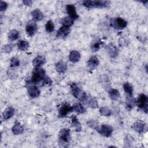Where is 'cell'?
Returning a JSON list of instances; mask_svg holds the SVG:
<instances>
[{
	"label": "cell",
	"instance_id": "cell-1",
	"mask_svg": "<svg viewBox=\"0 0 148 148\" xmlns=\"http://www.w3.org/2000/svg\"><path fill=\"white\" fill-rule=\"evenodd\" d=\"M45 73V71L43 69L40 67H35L32 72L31 80H28L27 83L33 84L35 85L38 83L39 85L42 81L46 77Z\"/></svg>",
	"mask_w": 148,
	"mask_h": 148
},
{
	"label": "cell",
	"instance_id": "cell-2",
	"mask_svg": "<svg viewBox=\"0 0 148 148\" xmlns=\"http://www.w3.org/2000/svg\"><path fill=\"white\" fill-rule=\"evenodd\" d=\"M109 3L108 1L87 0L83 1L82 5L87 8H103L108 7Z\"/></svg>",
	"mask_w": 148,
	"mask_h": 148
},
{
	"label": "cell",
	"instance_id": "cell-3",
	"mask_svg": "<svg viewBox=\"0 0 148 148\" xmlns=\"http://www.w3.org/2000/svg\"><path fill=\"white\" fill-rule=\"evenodd\" d=\"M71 91L72 95L76 98L81 101H84L87 97L86 94L75 83H72L71 84Z\"/></svg>",
	"mask_w": 148,
	"mask_h": 148
},
{
	"label": "cell",
	"instance_id": "cell-4",
	"mask_svg": "<svg viewBox=\"0 0 148 148\" xmlns=\"http://www.w3.org/2000/svg\"><path fill=\"white\" fill-rule=\"evenodd\" d=\"M147 102L148 99L147 97L144 94H140L136 101V103L137 104L139 108L142 109L145 113H147Z\"/></svg>",
	"mask_w": 148,
	"mask_h": 148
},
{
	"label": "cell",
	"instance_id": "cell-5",
	"mask_svg": "<svg viewBox=\"0 0 148 148\" xmlns=\"http://www.w3.org/2000/svg\"><path fill=\"white\" fill-rule=\"evenodd\" d=\"M95 130L101 135L105 137H110L113 132V128L107 124H102L101 126L98 125Z\"/></svg>",
	"mask_w": 148,
	"mask_h": 148
},
{
	"label": "cell",
	"instance_id": "cell-6",
	"mask_svg": "<svg viewBox=\"0 0 148 148\" xmlns=\"http://www.w3.org/2000/svg\"><path fill=\"white\" fill-rule=\"evenodd\" d=\"M73 106L68 103H62L58 109V117L63 118L66 117L70 112H73Z\"/></svg>",
	"mask_w": 148,
	"mask_h": 148
},
{
	"label": "cell",
	"instance_id": "cell-7",
	"mask_svg": "<svg viewBox=\"0 0 148 148\" xmlns=\"http://www.w3.org/2000/svg\"><path fill=\"white\" fill-rule=\"evenodd\" d=\"M110 25L112 27L116 29H122L126 27L127 25V22L124 19L121 17H117L113 18L111 20Z\"/></svg>",
	"mask_w": 148,
	"mask_h": 148
},
{
	"label": "cell",
	"instance_id": "cell-8",
	"mask_svg": "<svg viewBox=\"0 0 148 148\" xmlns=\"http://www.w3.org/2000/svg\"><path fill=\"white\" fill-rule=\"evenodd\" d=\"M37 30L38 26L35 21H34V20H30L27 23L25 26V31L28 36H34L37 32Z\"/></svg>",
	"mask_w": 148,
	"mask_h": 148
},
{
	"label": "cell",
	"instance_id": "cell-9",
	"mask_svg": "<svg viewBox=\"0 0 148 148\" xmlns=\"http://www.w3.org/2000/svg\"><path fill=\"white\" fill-rule=\"evenodd\" d=\"M59 139L64 143H69L71 140V131L68 128H63L59 132Z\"/></svg>",
	"mask_w": 148,
	"mask_h": 148
},
{
	"label": "cell",
	"instance_id": "cell-10",
	"mask_svg": "<svg viewBox=\"0 0 148 148\" xmlns=\"http://www.w3.org/2000/svg\"><path fill=\"white\" fill-rule=\"evenodd\" d=\"M26 84H28V95L32 98H35L39 97L40 94V90L38 88V87L33 84H30V83H26Z\"/></svg>",
	"mask_w": 148,
	"mask_h": 148
},
{
	"label": "cell",
	"instance_id": "cell-11",
	"mask_svg": "<svg viewBox=\"0 0 148 148\" xmlns=\"http://www.w3.org/2000/svg\"><path fill=\"white\" fill-rule=\"evenodd\" d=\"M134 128L137 132L141 134L147 131V125L145 122L138 120L134 124Z\"/></svg>",
	"mask_w": 148,
	"mask_h": 148
},
{
	"label": "cell",
	"instance_id": "cell-12",
	"mask_svg": "<svg viewBox=\"0 0 148 148\" xmlns=\"http://www.w3.org/2000/svg\"><path fill=\"white\" fill-rule=\"evenodd\" d=\"M66 12L69 15V17L72 18L73 20L77 19L79 17V16L77 15L76 10V8L73 5H67L66 6Z\"/></svg>",
	"mask_w": 148,
	"mask_h": 148
},
{
	"label": "cell",
	"instance_id": "cell-13",
	"mask_svg": "<svg viewBox=\"0 0 148 148\" xmlns=\"http://www.w3.org/2000/svg\"><path fill=\"white\" fill-rule=\"evenodd\" d=\"M107 51L112 58H116L119 54V50L113 43H109L106 47Z\"/></svg>",
	"mask_w": 148,
	"mask_h": 148
},
{
	"label": "cell",
	"instance_id": "cell-14",
	"mask_svg": "<svg viewBox=\"0 0 148 148\" xmlns=\"http://www.w3.org/2000/svg\"><path fill=\"white\" fill-rule=\"evenodd\" d=\"M69 32H70L69 27H67L62 25L57 31L56 36L57 38H64L66 37L68 35Z\"/></svg>",
	"mask_w": 148,
	"mask_h": 148
},
{
	"label": "cell",
	"instance_id": "cell-15",
	"mask_svg": "<svg viewBox=\"0 0 148 148\" xmlns=\"http://www.w3.org/2000/svg\"><path fill=\"white\" fill-rule=\"evenodd\" d=\"M84 102H85L87 105H88L89 107L92 108H97L98 106L97 100L95 97H93L87 96Z\"/></svg>",
	"mask_w": 148,
	"mask_h": 148
},
{
	"label": "cell",
	"instance_id": "cell-16",
	"mask_svg": "<svg viewBox=\"0 0 148 148\" xmlns=\"http://www.w3.org/2000/svg\"><path fill=\"white\" fill-rule=\"evenodd\" d=\"M99 60L97 57L95 56H92L87 61V65L88 68L91 70L94 69L99 64Z\"/></svg>",
	"mask_w": 148,
	"mask_h": 148
},
{
	"label": "cell",
	"instance_id": "cell-17",
	"mask_svg": "<svg viewBox=\"0 0 148 148\" xmlns=\"http://www.w3.org/2000/svg\"><path fill=\"white\" fill-rule=\"evenodd\" d=\"M69 58L72 62H77L80 58V54L76 50H72L69 54Z\"/></svg>",
	"mask_w": 148,
	"mask_h": 148
},
{
	"label": "cell",
	"instance_id": "cell-18",
	"mask_svg": "<svg viewBox=\"0 0 148 148\" xmlns=\"http://www.w3.org/2000/svg\"><path fill=\"white\" fill-rule=\"evenodd\" d=\"M136 104V100L133 97L132 95H128L127 96L125 105L126 107L128 110H131Z\"/></svg>",
	"mask_w": 148,
	"mask_h": 148
},
{
	"label": "cell",
	"instance_id": "cell-19",
	"mask_svg": "<svg viewBox=\"0 0 148 148\" xmlns=\"http://www.w3.org/2000/svg\"><path fill=\"white\" fill-rule=\"evenodd\" d=\"M71 121H72V125L73 127L75 128V131L76 132H80L82 130V125L79 122V120L75 116H72L71 117Z\"/></svg>",
	"mask_w": 148,
	"mask_h": 148
},
{
	"label": "cell",
	"instance_id": "cell-20",
	"mask_svg": "<svg viewBox=\"0 0 148 148\" xmlns=\"http://www.w3.org/2000/svg\"><path fill=\"white\" fill-rule=\"evenodd\" d=\"M24 131V128L19 122L16 121L12 127V132L14 135H20Z\"/></svg>",
	"mask_w": 148,
	"mask_h": 148
},
{
	"label": "cell",
	"instance_id": "cell-21",
	"mask_svg": "<svg viewBox=\"0 0 148 148\" xmlns=\"http://www.w3.org/2000/svg\"><path fill=\"white\" fill-rule=\"evenodd\" d=\"M46 62V60L42 56H38L32 60V64L35 67H40Z\"/></svg>",
	"mask_w": 148,
	"mask_h": 148
},
{
	"label": "cell",
	"instance_id": "cell-22",
	"mask_svg": "<svg viewBox=\"0 0 148 148\" xmlns=\"http://www.w3.org/2000/svg\"><path fill=\"white\" fill-rule=\"evenodd\" d=\"M14 113V109L12 107H9L5 109L3 113V120H8L11 118Z\"/></svg>",
	"mask_w": 148,
	"mask_h": 148
},
{
	"label": "cell",
	"instance_id": "cell-23",
	"mask_svg": "<svg viewBox=\"0 0 148 148\" xmlns=\"http://www.w3.org/2000/svg\"><path fill=\"white\" fill-rule=\"evenodd\" d=\"M32 18L36 21H40L43 19V14L39 9H35L31 12Z\"/></svg>",
	"mask_w": 148,
	"mask_h": 148
},
{
	"label": "cell",
	"instance_id": "cell-24",
	"mask_svg": "<svg viewBox=\"0 0 148 148\" xmlns=\"http://www.w3.org/2000/svg\"><path fill=\"white\" fill-rule=\"evenodd\" d=\"M61 24H62L64 26L70 27L73 24V20L69 16L65 17L64 18H62L60 20Z\"/></svg>",
	"mask_w": 148,
	"mask_h": 148
},
{
	"label": "cell",
	"instance_id": "cell-25",
	"mask_svg": "<svg viewBox=\"0 0 148 148\" xmlns=\"http://www.w3.org/2000/svg\"><path fill=\"white\" fill-rule=\"evenodd\" d=\"M56 71L60 73H64L67 69V65L65 63L60 61L56 64Z\"/></svg>",
	"mask_w": 148,
	"mask_h": 148
},
{
	"label": "cell",
	"instance_id": "cell-26",
	"mask_svg": "<svg viewBox=\"0 0 148 148\" xmlns=\"http://www.w3.org/2000/svg\"><path fill=\"white\" fill-rule=\"evenodd\" d=\"M8 37L9 39L12 41L17 40L20 37V33L16 29H12L9 32Z\"/></svg>",
	"mask_w": 148,
	"mask_h": 148
},
{
	"label": "cell",
	"instance_id": "cell-27",
	"mask_svg": "<svg viewBox=\"0 0 148 148\" xmlns=\"http://www.w3.org/2000/svg\"><path fill=\"white\" fill-rule=\"evenodd\" d=\"M73 110L78 114H82L86 112V109L81 103H77L73 106Z\"/></svg>",
	"mask_w": 148,
	"mask_h": 148
},
{
	"label": "cell",
	"instance_id": "cell-28",
	"mask_svg": "<svg viewBox=\"0 0 148 148\" xmlns=\"http://www.w3.org/2000/svg\"><path fill=\"white\" fill-rule=\"evenodd\" d=\"M17 47L19 50H22V51H24L26 50L28 47H29V43L26 40H20L18 42L17 44Z\"/></svg>",
	"mask_w": 148,
	"mask_h": 148
},
{
	"label": "cell",
	"instance_id": "cell-29",
	"mask_svg": "<svg viewBox=\"0 0 148 148\" xmlns=\"http://www.w3.org/2000/svg\"><path fill=\"white\" fill-rule=\"evenodd\" d=\"M123 88H124L125 92L128 95H132L133 87L130 83H128V82L124 83L123 84Z\"/></svg>",
	"mask_w": 148,
	"mask_h": 148
},
{
	"label": "cell",
	"instance_id": "cell-30",
	"mask_svg": "<svg viewBox=\"0 0 148 148\" xmlns=\"http://www.w3.org/2000/svg\"><path fill=\"white\" fill-rule=\"evenodd\" d=\"M109 94L110 98L112 99H114V100L118 99L120 97L119 91L117 90L114 89V88H111L109 91Z\"/></svg>",
	"mask_w": 148,
	"mask_h": 148
},
{
	"label": "cell",
	"instance_id": "cell-31",
	"mask_svg": "<svg viewBox=\"0 0 148 148\" xmlns=\"http://www.w3.org/2000/svg\"><path fill=\"white\" fill-rule=\"evenodd\" d=\"M102 45V42L100 39H96L91 45V49L94 51H96L99 50L101 46Z\"/></svg>",
	"mask_w": 148,
	"mask_h": 148
},
{
	"label": "cell",
	"instance_id": "cell-32",
	"mask_svg": "<svg viewBox=\"0 0 148 148\" xmlns=\"http://www.w3.org/2000/svg\"><path fill=\"white\" fill-rule=\"evenodd\" d=\"M45 29L47 32H52L54 29V24L51 20H49L45 25Z\"/></svg>",
	"mask_w": 148,
	"mask_h": 148
},
{
	"label": "cell",
	"instance_id": "cell-33",
	"mask_svg": "<svg viewBox=\"0 0 148 148\" xmlns=\"http://www.w3.org/2000/svg\"><path fill=\"white\" fill-rule=\"evenodd\" d=\"M134 141V138L129 135H127L124 138V146L125 147H130Z\"/></svg>",
	"mask_w": 148,
	"mask_h": 148
},
{
	"label": "cell",
	"instance_id": "cell-34",
	"mask_svg": "<svg viewBox=\"0 0 148 148\" xmlns=\"http://www.w3.org/2000/svg\"><path fill=\"white\" fill-rule=\"evenodd\" d=\"M99 113L102 116H109L111 114L110 110L106 107H102L99 109Z\"/></svg>",
	"mask_w": 148,
	"mask_h": 148
},
{
	"label": "cell",
	"instance_id": "cell-35",
	"mask_svg": "<svg viewBox=\"0 0 148 148\" xmlns=\"http://www.w3.org/2000/svg\"><path fill=\"white\" fill-rule=\"evenodd\" d=\"M10 67L12 68L18 66L20 65V61L17 57H12L10 60Z\"/></svg>",
	"mask_w": 148,
	"mask_h": 148
},
{
	"label": "cell",
	"instance_id": "cell-36",
	"mask_svg": "<svg viewBox=\"0 0 148 148\" xmlns=\"http://www.w3.org/2000/svg\"><path fill=\"white\" fill-rule=\"evenodd\" d=\"M13 45L8 44V45H6L3 46L2 50L4 52L7 53H9L13 50Z\"/></svg>",
	"mask_w": 148,
	"mask_h": 148
},
{
	"label": "cell",
	"instance_id": "cell-37",
	"mask_svg": "<svg viewBox=\"0 0 148 148\" xmlns=\"http://www.w3.org/2000/svg\"><path fill=\"white\" fill-rule=\"evenodd\" d=\"M87 124H88V125L90 127H91V128H94L95 130V128L99 125H98V123L97 121L94 120H90L89 121L87 122Z\"/></svg>",
	"mask_w": 148,
	"mask_h": 148
},
{
	"label": "cell",
	"instance_id": "cell-38",
	"mask_svg": "<svg viewBox=\"0 0 148 148\" xmlns=\"http://www.w3.org/2000/svg\"><path fill=\"white\" fill-rule=\"evenodd\" d=\"M8 8V3L4 1H1V5H0V9L1 12L5 11Z\"/></svg>",
	"mask_w": 148,
	"mask_h": 148
},
{
	"label": "cell",
	"instance_id": "cell-39",
	"mask_svg": "<svg viewBox=\"0 0 148 148\" xmlns=\"http://www.w3.org/2000/svg\"><path fill=\"white\" fill-rule=\"evenodd\" d=\"M23 3L25 5H26V6H30L32 5V1H30V0H25V1H23Z\"/></svg>",
	"mask_w": 148,
	"mask_h": 148
}]
</instances>
